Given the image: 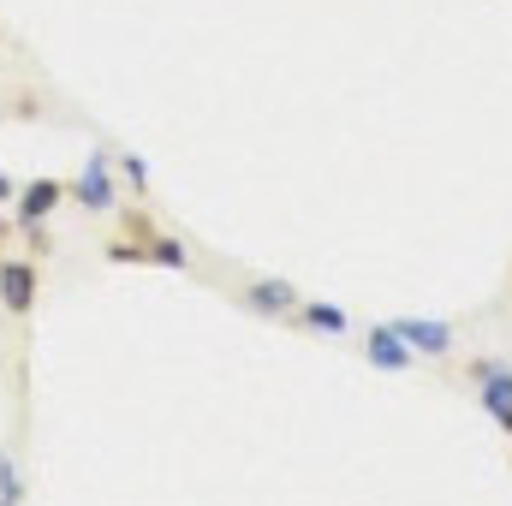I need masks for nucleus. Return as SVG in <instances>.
Here are the masks:
<instances>
[{
	"label": "nucleus",
	"mask_w": 512,
	"mask_h": 506,
	"mask_svg": "<svg viewBox=\"0 0 512 506\" xmlns=\"http://www.w3.org/2000/svg\"><path fill=\"white\" fill-rule=\"evenodd\" d=\"M0 239H6V227H0Z\"/></svg>",
	"instance_id": "obj_13"
},
{
	"label": "nucleus",
	"mask_w": 512,
	"mask_h": 506,
	"mask_svg": "<svg viewBox=\"0 0 512 506\" xmlns=\"http://www.w3.org/2000/svg\"><path fill=\"white\" fill-rule=\"evenodd\" d=\"M477 393H483V411H489L495 423L512 417V370L507 364H483V370H477Z\"/></svg>",
	"instance_id": "obj_6"
},
{
	"label": "nucleus",
	"mask_w": 512,
	"mask_h": 506,
	"mask_svg": "<svg viewBox=\"0 0 512 506\" xmlns=\"http://www.w3.org/2000/svg\"><path fill=\"white\" fill-rule=\"evenodd\" d=\"M0 506H24V477L12 453H0Z\"/></svg>",
	"instance_id": "obj_9"
},
{
	"label": "nucleus",
	"mask_w": 512,
	"mask_h": 506,
	"mask_svg": "<svg viewBox=\"0 0 512 506\" xmlns=\"http://www.w3.org/2000/svg\"><path fill=\"white\" fill-rule=\"evenodd\" d=\"M507 429H512V417H507Z\"/></svg>",
	"instance_id": "obj_14"
},
{
	"label": "nucleus",
	"mask_w": 512,
	"mask_h": 506,
	"mask_svg": "<svg viewBox=\"0 0 512 506\" xmlns=\"http://www.w3.org/2000/svg\"><path fill=\"white\" fill-rule=\"evenodd\" d=\"M304 328H316V334H346L352 322H346L340 304H304Z\"/></svg>",
	"instance_id": "obj_8"
},
{
	"label": "nucleus",
	"mask_w": 512,
	"mask_h": 506,
	"mask_svg": "<svg viewBox=\"0 0 512 506\" xmlns=\"http://www.w3.org/2000/svg\"><path fill=\"white\" fill-rule=\"evenodd\" d=\"M36 292H42V268L36 262H0V304H6V316L30 322Z\"/></svg>",
	"instance_id": "obj_2"
},
{
	"label": "nucleus",
	"mask_w": 512,
	"mask_h": 506,
	"mask_svg": "<svg viewBox=\"0 0 512 506\" xmlns=\"http://www.w3.org/2000/svg\"><path fill=\"white\" fill-rule=\"evenodd\" d=\"M60 197H66L60 179H36V185H24V191H18V227H42V221L60 209Z\"/></svg>",
	"instance_id": "obj_5"
},
{
	"label": "nucleus",
	"mask_w": 512,
	"mask_h": 506,
	"mask_svg": "<svg viewBox=\"0 0 512 506\" xmlns=\"http://www.w3.org/2000/svg\"><path fill=\"white\" fill-rule=\"evenodd\" d=\"M245 304L262 310V316H280V310H292V304H298V292H292V280H251Z\"/></svg>",
	"instance_id": "obj_7"
},
{
	"label": "nucleus",
	"mask_w": 512,
	"mask_h": 506,
	"mask_svg": "<svg viewBox=\"0 0 512 506\" xmlns=\"http://www.w3.org/2000/svg\"><path fill=\"white\" fill-rule=\"evenodd\" d=\"M120 179H126V191H149V167H143V155H120Z\"/></svg>",
	"instance_id": "obj_10"
},
{
	"label": "nucleus",
	"mask_w": 512,
	"mask_h": 506,
	"mask_svg": "<svg viewBox=\"0 0 512 506\" xmlns=\"http://www.w3.org/2000/svg\"><path fill=\"white\" fill-rule=\"evenodd\" d=\"M66 197H72L78 209H90V215H108V209H120V185H114V173H108V155H102V149L84 161V173L66 185Z\"/></svg>",
	"instance_id": "obj_1"
},
{
	"label": "nucleus",
	"mask_w": 512,
	"mask_h": 506,
	"mask_svg": "<svg viewBox=\"0 0 512 506\" xmlns=\"http://www.w3.org/2000/svg\"><path fill=\"white\" fill-rule=\"evenodd\" d=\"M0 203H18V185H12L6 173H0Z\"/></svg>",
	"instance_id": "obj_12"
},
{
	"label": "nucleus",
	"mask_w": 512,
	"mask_h": 506,
	"mask_svg": "<svg viewBox=\"0 0 512 506\" xmlns=\"http://www.w3.org/2000/svg\"><path fill=\"white\" fill-rule=\"evenodd\" d=\"M393 334H399L411 352H429V358L453 352V328H447V322H435V316H405V322H393Z\"/></svg>",
	"instance_id": "obj_3"
},
{
	"label": "nucleus",
	"mask_w": 512,
	"mask_h": 506,
	"mask_svg": "<svg viewBox=\"0 0 512 506\" xmlns=\"http://www.w3.org/2000/svg\"><path fill=\"white\" fill-rule=\"evenodd\" d=\"M364 358H370L376 370H387V376L411 370V346L393 334V322H382V328H370V334H364Z\"/></svg>",
	"instance_id": "obj_4"
},
{
	"label": "nucleus",
	"mask_w": 512,
	"mask_h": 506,
	"mask_svg": "<svg viewBox=\"0 0 512 506\" xmlns=\"http://www.w3.org/2000/svg\"><path fill=\"white\" fill-rule=\"evenodd\" d=\"M143 256H155V262H167V268H185V245H179V239H155V233H149V251Z\"/></svg>",
	"instance_id": "obj_11"
}]
</instances>
